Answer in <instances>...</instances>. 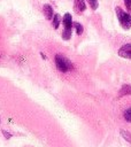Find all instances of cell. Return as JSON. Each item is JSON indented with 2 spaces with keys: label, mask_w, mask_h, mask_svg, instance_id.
<instances>
[{
  "label": "cell",
  "mask_w": 131,
  "mask_h": 147,
  "mask_svg": "<svg viewBox=\"0 0 131 147\" xmlns=\"http://www.w3.org/2000/svg\"><path fill=\"white\" fill-rule=\"evenodd\" d=\"M123 116H124V118H125V121H126V122L131 123V107H129V108L124 111Z\"/></svg>",
  "instance_id": "8fae6325"
},
{
  "label": "cell",
  "mask_w": 131,
  "mask_h": 147,
  "mask_svg": "<svg viewBox=\"0 0 131 147\" xmlns=\"http://www.w3.org/2000/svg\"><path fill=\"white\" fill-rule=\"evenodd\" d=\"M131 94V85H123L121 87V90L118 91V98H122L124 95H129Z\"/></svg>",
  "instance_id": "52a82bcc"
},
{
  "label": "cell",
  "mask_w": 131,
  "mask_h": 147,
  "mask_svg": "<svg viewBox=\"0 0 131 147\" xmlns=\"http://www.w3.org/2000/svg\"><path fill=\"white\" fill-rule=\"evenodd\" d=\"M2 133H3V136H5L7 139H9V138L11 137V134H9V133H8V132H6V131H2Z\"/></svg>",
  "instance_id": "5bb4252c"
},
{
  "label": "cell",
  "mask_w": 131,
  "mask_h": 147,
  "mask_svg": "<svg viewBox=\"0 0 131 147\" xmlns=\"http://www.w3.org/2000/svg\"><path fill=\"white\" fill-rule=\"evenodd\" d=\"M55 65L61 72H67V71H70V70L74 69V65H72L71 61L62 54H56L55 55Z\"/></svg>",
  "instance_id": "6da1fadb"
},
{
  "label": "cell",
  "mask_w": 131,
  "mask_h": 147,
  "mask_svg": "<svg viewBox=\"0 0 131 147\" xmlns=\"http://www.w3.org/2000/svg\"><path fill=\"white\" fill-rule=\"evenodd\" d=\"M62 23L64 26V30L62 32V38L64 40H69L71 38V30L74 26V22H72V17L69 13H66L63 18H62Z\"/></svg>",
  "instance_id": "7a4b0ae2"
},
{
  "label": "cell",
  "mask_w": 131,
  "mask_h": 147,
  "mask_svg": "<svg viewBox=\"0 0 131 147\" xmlns=\"http://www.w3.org/2000/svg\"><path fill=\"white\" fill-rule=\"evenodd\" d=\"M87 2H88L90 7H91L93 10H95V9L98 8V6H99V3H98V0H87Z\"/></svg>",
  "instance_id": "7c38bea8"
},
{
  "label": "cell",
  "mask_w": 131,
  "mask_h": 147,
  "mask_svg": "<svg viewBox=\"0 0 131 147\" xmlns=\"http://www.w3.org/2000/svg\"><path fill=\"white\" fill-rule=\"evenodd\" d=\"M118 55L124 59L131 60V44H125L118 49Z\"/></svg>",
  "instance_id": "277c9868"
},
{
  "label": "cell",
  "mask_w": 131,
  "mask_h": 147,
  "mask_svg": "<svg viewBox=\"0 0 131 147\" xmlns=\"http://www.w3.org/2000/svg\"><path fill=\"white\" fill-rule=\"evenodd\" d=\"M115 11H116V15H117V18L120 21L121 26L125 30H129L131 28V15L125 13L121 7H116Z\"/></svg>",
  "instance_id": "3957f363"
},
{
  "label": "cell",
  "mask_w": 131,
  "mask_h": 147,
  "mask_svg": "<svg viewBox=\"0 0 131 147\" xmlns=\"http://www.w3.org/2000/svg\"><path fill=\"white\" fill-rule=\"evenodd\" d=\"M74 9L77 14H82L86 9V5L84 0H74Z\"/></svg>",
  "instance_id": "5b68a950"
},
{
  "label": "cell",
  "mask_w": 131,
  "mask_h": 147,
  "mask_svg": "<svg viewBox=\"0 0 131 147\" xmlns=\"http://www.w3.org/2000/svg\"><path fill=\"white\" fill-rule=\"evenodd\" d=\"M120 133H121V136H122L128 142L131 144V133H130V132H128L126 130H123V129H122V130L120 131Z\"/></svg>",
  "instance_id": "30bf717a"
},
{
  "label": "cell",
  "mask_w": 131,
  "mask_h": 147,
  "mask_svg": "<svg viewBox=\"0 0 131 147\" xmlns=\"http://www.w3.org/2000/svg\"><path fill=\"white\" fill-rule=\"evenodd\" d=\"M74 28H75V30H76V33H77L78 36H80V34L83 33V31H84V28H83V25H82L80 23H78V22H74Z\"/></svg>",
  "instance_id": "9c48e42d"
},
{
  "label": "cell",
  "mask_w": 131,
  "mask_h": 147,
  "mask_svg": "<svg viewBox=\"0 0 131 147\" xmlns=\"http://www.w3.org/2000/svg\"><path fill=\"white\" fill-rule=\"evenodd\" d=\"M124 3H125L126 9L130 11V10H131V0H124Z\"/></svg>",
  "instance_id": "4fadbf2b"
},
{
  "label": "cell",
  "mask_w": 131,
  "mask_h": 147,
  "mask_svg": "<svg viewBox=\"0 0 131 147\" xmlns=\"http://www.w3.org/2000/svg\"><path fill=\"white\" fill-rule=\"evenodd\" d=\"M60 22H61V16L59 14H54V17H53V28L54 29H57L59 25H60Z\"/></svg>",
  "instance_id": "ba28073f"
},
{
  "label": "cell",
  "mask_w": 131,
  "mask_h": 147,
  "mask_svg": "<svg viewBox=\"0 0 131 147\" xmlns=\"http://www.w3.org/2000/svg\"><path fill=\"white\" fill-rule=\"evenodd\" d=\"M43 11H44V15H45V17L47 20H52L54 17V11H53V8L51 7V5H48V3L44 5Z\"/></svg>",
  "instance_id": "8992f818"
}]
</instances>
